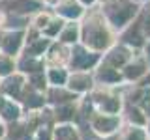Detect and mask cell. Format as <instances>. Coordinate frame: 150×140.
<instances>
[{
	"label": "cell",
	"mask_w": 150,
	"mask_h": 140,
	"mask_svg": "<svg viewBox=\"0 0 150 140\" xmlns=\"http://www.w3.org/2000/svg\"><path fill=\"white\" fill-rule=\"evenodd\" d=\"M0 133H2V131H0Z\"/></svg>",
	"instance_id": "obj_1"
}]
</instances>
